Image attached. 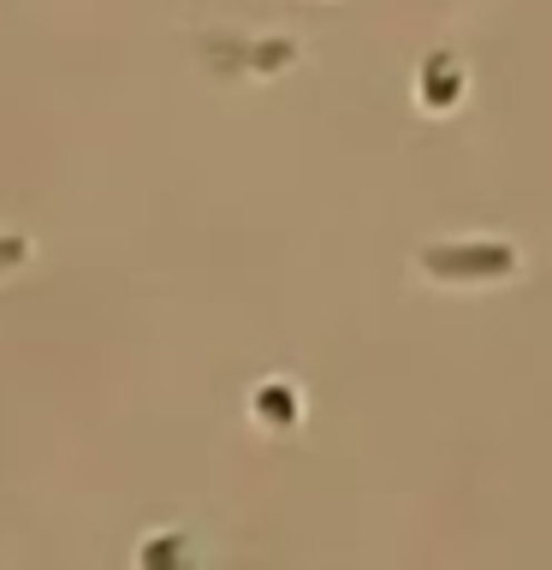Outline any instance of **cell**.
Listing matches in <instances>:
<instances>
[{
  "label": "cell",
  "instance_id": "cell-1",
  "mask_svg": "<svg viewBox=\"0 0 552 570\" xmlns=\"http://www.w3.org/2000/svg\"><path fill=\"white\" fill-rule=\"evenodd\" d=\"M422 267L434 279H493V274H511V249L505 244H445V249H427Z\"/></svg>",
  "mask_w": 552,
  "mask_h": 570
},
{
  "label": "cell",
  "instance_id": "cell-2",
  "mask_svg": "<svg viewBox=\"0 0 552 570\" xmlns=\"http://www.w3.org/2000/svg\"><path fill=\"white\" fill-rule=\"evenodd\" d=\"M24 262V238H0V267Z\"/></svg>",
  "mask_w": 552,
  "mask_h": 570
}]
</instances>
